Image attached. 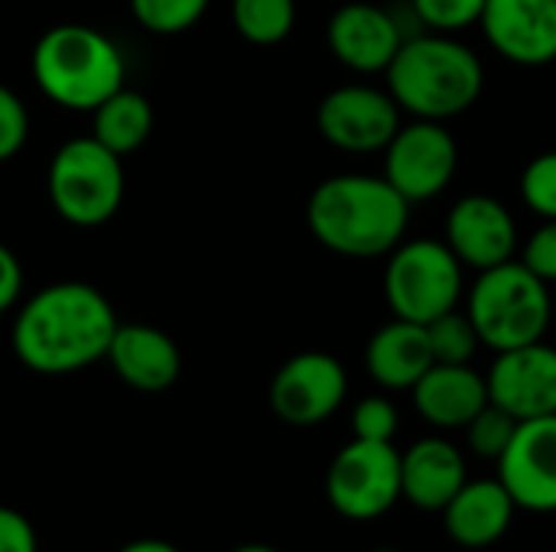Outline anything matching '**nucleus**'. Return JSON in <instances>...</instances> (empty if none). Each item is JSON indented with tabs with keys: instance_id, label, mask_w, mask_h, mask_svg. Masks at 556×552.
<instances>
[{
	"instance_id": "32",
	"label": "nucleus",
	"mask_w": 556,
	"mask_h": 552,
	"mask_svg": "<svg viewBox=\"0 0 556 552\" xmlns=\"http://www.w3.org/2000/svg\"><path fill=\"white\" fill-rule=\"evenodd\" d=\"M0 552H39L33 524L20 511L3 504H0Z\"/></svg>"
},
{
	"instance_id": "8",
	"label": "nucleus",
	"mask_w": 556,
	"mask_h": 552,
	"mask_svg": "<svg viewBox=\"0 0 556 552\" xmlns=\"http://www.w3.org/2000/svg\"><path fill=\"white\" fill-rule=\"evenodd\" d=\"M326 498L345 521L368 524L401 501V452L394 442L352 439L326 472Z\"/></svg>"
},
{
	"instance_id": "12",
	"label": "nucleus",
	"mask_w": 556,
	"mask_h": 552,
	"mask_svg": "<svg viewBox=\"0 0 556 552\" xmlns=\"http://www.w3.org/2000/svg\"><path fill=\"white\" fill-rule=\"evenodd\" d=\"M489 403L502 407L518 423L556 413V348L541 342L498 351L489 374Z\"/></svg>"
},
{
	"instance_id": "11",
	"label": "nucleus",
	"mask_w": 556,
	"mask_h": 552,
	"mask_svg": "<svg viewBox=\"0 0 556 552\" xmlns=\"http://www.w3.org/2000/svg\"><path fill=\"white\" fill-rule=\"evenodd\" d=\"M349 397V374L326 351H303L280 364L270 381V410L287 426H319Z\"/></svg>"
},
{
	"instance_id": "23",
	"label": "nucleus",
	"mask_w": 556,
	"mask_h": 552,
	"mask_svg": "<svg viewBox=\"0 0 556 552\" xmlns=\"http://www.w3.org/2000/svg\"><path fill=\"white\" fill-rule=\"evenodd\" d=\"M235 29L254 46H277L293 33L296 0H231Z\"/></svg>"
},
{
	"instance_id": "29",
	"label": "nucleus",
	"mask_w": 556,
	"mask_h": 552,
	"mask_svg": "<svg viewBox=\"0 0 556 552\" xmlns=\"http://www.w3.org/2000/svg\"><path fill=\"white\" fill-rule=\"evenodd\" d=\"M401 426V413L397 407L375 394V397H362L352 410V433L355 439H371V442H394Z\"/></svg>"
},
{
	"instance_id": "36",
	"label": "nucleus",
	"mask_w": 556,
	"mask_h": 552,
	"mask_svg": "<svg viewBox=\"0 0 556 552\" xmlns=\"http://www.w3.org/2000/svg\"><path fill=\"white\" fill-rule=\"evenodd\" d=\"M371 552H401V550H388V547H381V550H371Z\"/></svg>"
},
{
	"instance_id": "28",
	"label": "nucleus",
	"mask_w": 556,
	"mask_h": 552,
	"mask_svg": "<svg viewBox=\"0 0 556 552\" xmlns=\"http://www.w3.org/2000/svg\"><path fill=\"white\" fill-rule=\"evenodd\" d=\"M521 198L541 218H556V150L534 156L521 172Z\"/></svg>"
},
{
	"instance_id": "19",
	"label": "nucleus",
	"mask_w": 556,
	"mask_h": 552,
	"mask_svg": "<svg viewBox=\"0 0 556 552\" xmlns=\"http://www.w3.org/2000/svg\"><path fill=\"white\" fill-rule=\"evenodd\" d=\"M108 361L114 374L140 394L169 390L182 371V355L176 342L156 325H140V322L117 325L108 348Z\"/></svg>"
},
{
	"instance_id": "35",
	"label": "nucleus",
	"mask_w": 556,
	"mask_h": 552,
	"mask_svg": "<svg viewBox=\"0 0 556 552\" xmlns=\"http://www.w3.org/2000/svg\"><path fill=\"white\" fill-rule=\"evenodd\" d=\"M231 552H280L277 547H267V543H241V547H235Z\"/></svg>"
},
{
	"instance_id": "24",
	"label": "nucleus",
	"mask_w": 556,
	"mask_h": 552,
	"mask_svg": "<svg viewBox=\"0 0 556 552\" xmlns=\"http://www.w3.org/2000/svg\"><path fill=\"white\" fill-rule=\"evenodd\" d=\"M427 338H430V351L437 364H472L482 345L472 319L459 312V306L427 322Z\"/></svg>"
},
{
	"instance_id": "20",
	"label": "nucleus",
	"mask_w": 556,
	"mask_h": 552,
	"mask_svg": "<svg viewBox=\"0 0 556 552\" xmlns=\"http://www.w3.org/2000/svg\"><path fill=\"white\" fill-rule=\"evenodd\" d=\"M410 397L420 420L433 429H466L489 403V384L472 364H433L410 387Z\"/></svg>"
},
{
	"instance_id": "1",
	"label": "nucleus",
	"mask_w": 556,
	"mask_h": 552,
	"mask_svg": "<svg viewBox=\"0 0 556 552\" xmlns=\"http://www.w3.org/2000/svg\"><path fill=\"white\" fill-rule=\"evenodd\" d=\"M114 306L91 283H52L33 293L10 332L13 355L36 374H75L108 358L117 332Z\"/></svg>"
},
{
	"instance_id": "21",
	"label": "nucleus",
	"mask_w": 556,
	"mask_h": 552,
	"mask_svg": "<svg viewBox=\"0 0 556 552\" xmlns=\"http://www.w3.org/2000/svg\"><path fill=\"white\" fill-rule=\"evenodd\" d=\"M433 364L427 325L407 319H391L381 325L365 348L368 377L384 390H410Z\"/></svg>"
},
{
	"instance_id": "10",
	"label": "nucleus",
	"mask_w": 556,
	"mask_h": 552,
	"mask_svg": "<svg viewBox=\"0 0 556 552\" xmlns=\"http://www.w3.org/2000/svg\"><path fill=\"white\" fill-rule=\"evenodd\" d=\"M401 104L375 85H342L319 101L316 124L342 153H378L401 130Z\"/></svg>"
},
{
	"instance_id": "2",
	"label": "nucleus",
	"mask_w": 556,
	"mask_h": 552,
	"mask_svg": "<svg viewBox=\"0 0 556 552\" xmlns=\"http://www.w3.org/2000/svg\"><path fill=\"white\" fill-rule=\"evenodd\" d=\"M306 224L313 238L339 257H388L407 238L410 202L384 176L342 172L313 189Z\"/></svg>"
},
{
	"instance_id": "26",
	"label": "nucleus",
	"mask_w": 556,
	"mask_h": 552,
	"mask_svg": "<svg viewBox=\"0 0 556 552\" xmlns=\"http://www.w3.org/2000/svg\"><path fill=\"white\" fill-rule=\"evenodd\" d=\"M515 429H518V420L508 416L502 407L495 403H485L466 426V442L472 449V455L479 459H489V462H498L508 449V442L515 439Z\"/></svg>"
},
{
	"instance_id": "14",
	"label": "nucleus",
	"mask_w": 556,
	"mask_h": 552,
	"mask_svg": "<svg viewBox=\"0 0 556 552\" xmlns=\"http://www.w3.org/2000/svg\"><path fill=\"white\" fill-rule=\"evenodd\" d=\"M446 247L459 257L463 267L482 273L489 267L515 260L518 224L505 202L495 195H463L443 224Z\"/></svg>"
},
{
	"instance_id": "25",
	"label": "nucleus",
	"mask_w": 556,
	"mask_h": 552,
	"mask_svg": "<svg viewBox=\"0 0 556 552\" xmlns=\"http://www.w3.org/2000/svg\"><path fill=\"white\" fill-rule=\"evenodd\" d=\"M205 10L208 0H130V13L137 16V23L156 36H176L192 29Z\"/></svg>"
},
{
	"instance_id": "27",
	"label": "nucleus",
	"mask_w": 556,
	"mask_h": 552,
	"mask_svg": "<svg viewBox=\"0 0 556 552\" xmlns=\"http://www.w3.org/2000/svg\"><path fill=\"white\" fill-rule=\"evenodd\" d=\"M489 0H410V10L420 26L430 33H463L482 20Z\"/></svg>"
},
{
	"instance_id": "7",
	"label": "nucleus",
	"mask_w": 556,
	"mask_h": 552,
	"mask_svg": "<svg viewBox=\"0 0 556 552\" xmlns=\"http://www.w3.org/2000/svg\"><path fill=\"white\" fill-rule=\"evenodd\" d=\"M49 198L75 228L111 221L124 202V163L91 133L62 143L49 163Z\"/></svg>"
},
{
	"instance_id": "16",
	"label": "nucleus",
	"mask_w": 556,
	"mask_h": 552,
	"mask_svg": "<svg viewBox=\"0 0 556 552\" xmlns=\"http://www.w3.org/2000/svg\"><path fill=\"white\" fill-rule=\"evenodd\" d=\"M479 26L489 46L515 65L556 62V0H489Z\"/></svg>"
},
{
	"instance_id": "18",
	"label": "nucleus",
	"mask_w": 556,
	"mask_h": 552,
	"mask_svg": "<svg viewBox=\"0 0 556 552\" xmlns=\"http://www.w3.org/2000/svg\"><path fill=\"white\" fill-rule=\"evenodd\" d=\"M440 514L443 530L456 547L489 550L511 530L518 504L498 478H469Z\"/></svg>"
},
{
	"instance_id": "9",
	"label": "nucleus",
	"mask_w": 556,
	"mask_h": 552,
	"mask_svg": "<svg viewBox=\"0 0 556 552\" xmlns=\"http://www.w3.org/2000/svg\"><path fill=\"white\" fill-rule=\"evenodd\" d=\"M459 169V143L440 120L401 124L384 146V179L410 202H430L450 189Z\"/></svg>"
},
{
	"instance_id": "13",
	"label": "nucleus",
	"mask_w": 556,
	"mask_h": 552,
	"mask_svg": "<svg viewBox=\"0 0 556 552\" xmlns=\"http://www.w3.org/2000/svg\"><path fill=\"white\" fill-rule=\"evenodd\" d=\"M495 465L518 511L556 514V413L518 423L515 439Z\"/></svg>"
},
{
	"instance_id": "5",
	"label": "nucleus",
	"mask_w": 556,
	"mask_h": 552,
	"mask_svg": "<svg viewBox=\"0 0 556 552\" xmlns=\"http://www.w3.org/2000/svg\"><path fill=\"white\" fill-rule=\"evenodd\" d=\"M466 316L472 319L479 342L495 355L541 342L554 316L551 286L521 260L489 267L469 286Z\"/></svg>"
},
{
	"instance_id": "30",
	"label": "nucleus",
	"mask_w": 556,
	"mask_h": 552,
	"mask_svg": "<svg viewBox=\"0 0 556 552\" xmlns=\"http://www.w3.org/2000/svg\"><path fill=\"white\" fill-rule=\"evenodd\" d=\"M26 137H29V114L23 101L7 85H0V163L13 159L26 146Z\"/></svg>"
},
{
	"instance_id": "22",
	"label": "nucleus",
	"mask_w": 556,
	"mask_h": 552,
	"mask_svg": "<svg viewBox=\"0 0 556 552\" xmlns=\"http://www.w3.org/2000/svg\"><path fill=\"white\" fill-rule=\"evenodd\" d=\"M153 130V107L134 88H117L91 111V137L121 159L147 143Z\"/></svg>"
},
{
	"instance_id": "15",
	"label": "nucleus",
	"mask_w": 556,
	"mask_h": 552,
	"mask_svg": "<svg viewBox=\"0 0 556 552\" xmlns=\"http://www.w3.org/2000/svg\"><path fill=\"white\" fill-rule=\"evenodd\" d=\"M404 39L407 33L401 20L388 7H378L368 0L342 3L326 26V42L332 55L358 75L388 72Z\"/></svg>"
},
{
	"instance_id": "6",
	"label": "nucleus",
	"mask_w": 556,
	"mask_h": 552,
	"mask_svg": "<svg viewBox=\"0 0 556 552\" xmlns=\"http://www.w3.org/2000/svg\"><path fill=\"white\" fill-rule=\"evenodd\" d=\"M466 293V267L446 247V241L414 238L401 241L388 254L384 267V299L394 319L417 325L456 309Z\"/></svg>"
},
{
	"instance_id": "3",
	"label": "nucleus",
	"mask_w": 556,
	"mask_h": 552,
	"mask_svg": "<svg viewBox=\"0 0 556 552\" xmlns=\"http://www.w3.org/2000/svg\"><path fill=\"white\" fill-rule=\"evenodd\" d=\"M384 75L404 114L440 124L466 114L485 88L482 59L453 33L407 36Z\"/></svg>"
},
{
	"instance_id": "17",
	"label": "nucleus",
	"mask_w": 556,
	"mask_h": 552,
	"mask_svg": "<svg viewBox=\"0 0 556 552\" xmlns=\"http://www.w3.org/2000/svg\"><path fill=\"white\" fill-rule=\"evenodd\" d=\"M466 482V455L443 436L417 439L407 452H401V501L417 511L440 514Z\"/></svg>"
},
{
	"instance_id": "34",
	"label": "nucleus",
	"mask_w": 556,
	"mask_h": 552,
	"mask_svg": "<svg viewBox=\"0 0 556 552\" xmlns=\"http://www.w3.org/2000/svg\"><path fill=\"white\" fill-rule=\"evenodd\" d=\"M117 552H182V550H179V547H173L169 540L143 537V540H130L127 547H121Z\"/></svg>"
},
{
	"instance_id": "33",
	"label": "nucleus",
	"mask_w": 556,
	"mask_h": 552,
	"mask_svg": "<svg viewBox=\"0 0 556 552\" xmlns=\"http://www.w3.org/2000/svg\"><path fill=\"white\" fill-rule=\"evenodd\" d=\"M20 293H23V267L16 254L7 244H0V316L16 306Z\"/></svg>"
},
{
	"instance_id": "4",
	"label": "nucleus",
	"mask_w": 556,
	"mask_h": 552,
	"mask_svg": "<svg viewBox=\"0 0 556 552\" xmlns=\"http://www.w3.org/2000/svg\"><path fill=\"white\" fill-rule=\"evenodd\" d=\"M124 55L94 26L62 23L39 36L33 49V78L39 91L68 111H94L124 88Z\"/></svg>"
},
{
	"instance_id": "31",
	"label": "nucleus",
	"mask_w": 556,
	"mask_h": 552,
	"mask_svg": "<svg viewBox=\"0 0 556 552\" xmlns=\"http://www.w3.org/2000/svg\"><path fill=\"white\" fill-rule=\"evenodd\" d=\"M521 264H525L531 273H538L547 286L556 283V218L544 221V224L525 241Z\"/></svg>"
}]
</instances>
